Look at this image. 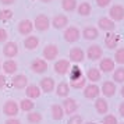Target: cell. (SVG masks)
<instances>
[{
  "label": "cell",
  "mask_w": 124,
  "mask_h": 124,
  "mask_svg": "<svg viewBox=\"0 0 124 124\" xmlns=\"http://www.w3.org/2000/svg\"><path fill=\"white\" fill-rule=\"evenodd\" d=\"M50 25H53V28H56V29L67 28V25H68L67 16H64V14H57V16H54V17L52 18Z\"/></svg>",
  "instance_id": "cell-12"
},
{
  "label": "cell",
  "mask_w": 124,
  "mask_h": 124,
  "mask_svg": "<svg viewBox=\"0 0 124 124\" xmlns=\"http://www.w3.org/2000/svg\"><path fill=\"white\" fill-rule=\"evenodd\" d=\"M67 74H70V79H71V81H75V79L84 77V75H82V70H81L77 64L73 66V67H70V70H68Z\"/></svg>",
  "instance_id": "cell-32"
},
{
  "label": "cell",
  "mask_w": 124,
  "mask_h": 124,
  "mask_svg": "<svg viewBox=\"0 0 124 124\" xmlns=\"http://www.w3.org/2000/svg\"><path fill=\"white\" fill-rule=\"evenodd\" d=\"M109 16H110V20H113L114 23L116 21H123L124 20V6L121 4H114V6L110 7L109 10Z\"/></svg>",
  "instance_id": "cell-5"
},
{
  "label": "cell",
  "mask_w": 124,
  "mask_h": 124,
  "mask_svg": "<svg viewBox=\"0 0 124 124\" xmlns=\"http://www.w3.org/2000/svg\"><path fill=\"white\" fill-rule=\"evenodd\" d=\"M32 23H34V28H36L38 31H40V32H45V31H47V29L50 28V20H49V17L45 16V14L36 16Z\"/></svg>",
  "instance_id": "cell-1"
},
{
  "label": "cell",
  "mask_w": 124,
  "mask_h": 124,
  "mask_svg": "<svg viewBox=\"0 0 124 124\" xmlns=\"http://www.w3.org/2000/svg\"><path fill=\"white\" fill-rule=\"evenodd\" d=\"M25 93H27V98H28V99H38V98H40V95H42V91H40V88L38 85L31 84L25 88Z\"/></svg>",
  "instance_id": "cell-23"
},
{
  "label": "cell",
  "mask_w": 124,
  "mask_h": 124,
  "mask_svg": "<svg viewBox=\"0 0 124 124\" xmlns=\"http://www.w3.org/2000/svg\"><path fill=\"white\" fill-rule=\"evenodd\" d=\"M118 113H120V116L124 118V102L120 103V106H118Z\"/></svg>",
  "instance_id": "cell-45"
},
{
  "label": "cell",
  "mask_w": 124,
  "mask_h": 124,
  "mask_svg": "<svg viewBox=\"0 0 124 124\" xmlns=\"http://www.w3.org/2000/svg\"><path fill=\"white\" fill-rule=\"evenodd\" d=\"M95 110L99 114H107L109 112V103L105 98H96L95 99Z\"/></svg>",
  "instance_id": "cell-21"
},
{
  "label": "cell",
  "mask_w": 124,
  "mask_h": 124,
  "mask_svg": "<svg viewBox=\"0 0 124 124\" xmlns=\"http://www.w3.org/2000/svg\"><path fill=\"white\" fill-rule=\"evenodd\" d=\"M113 82H118V84H123L124 82V67L121 66V67L116 68L114 71H113Z\"/></svg>",
  "instance_id": "cell-34"
},
{
  "label": "cell",
  "mask_w": 124,
  "mask_h": 124,
  "mask_svg": "<svg viewBox=\"0 0 124 124\" xmlns=\"http://www.w3.org/2000/svg\"><path fill=\"white\" fill-rule=\"evenodd\" d=\"M40 1H43V3H50L52 0H40Z\"/></svg>",
  "instance_id": "cell-47"
},
{
  "label": "cell",
  "mask_w": 124,
  "mask_h": 124,
  "mask_svg": "<svg viewBox=\"0 0 124 124\" xmlns=\"http://www.w3.org/2000/svg\"><path fill=\"white\" fill-rule=\"evenodd\" d=\"M77 0H62V7L64 11L71 13L74 10H77Z\"/></svg>",
  "instance_id": "cell-33"
},
{
  "label": "cell",
  "mask_w": 124,
  "mask_h": 124,
  "mask_svg": "<svg viewBox=\"0 0 124 124\" xmlns=\"http://www.w3.org/2000/svg\"><path fill=\"white\" fill-rule=\"evenodd\" d=\"M68 62L73 63H82L85 60V52L81 47H73L68 53Z\"/></svg>",
  "instance_id": "cell-13"
},
{
  "label": "cell",
  "mask_w": 124,
  "mask_h": 124,
  "mask_svg": "<svg viewBox=\"0 0 124 124\" xmlns=\"http://www.w3.org/2000/svg\"><path fill=\"white\" fill-rule=\"evenodd\" d=\"M63 110H64V114H68V116H73L74 113L77 112V109H78V103L77 101L74 99V98H64V101H63Z\"/></svg>",
  "instance_id": "cell-4"
},
{
  "label": "cell",
  "mask_w": 124,
  "mask_h": 124,
  "mask_svg": "<svg viewBox=\"0 0 124 124\" xmlns=\"http://www.w3.org/2000/svg\"><path fill=\"white\" fill-rule=\"evenodd\" d=\"M110 3H112V0H96V4H98L99 7H102V8L107 7Z\"/></svg>",
  "instance_id": "cell-41"
},
{
  "label": "cell",
  "mask_w": 124,
  "mask_h": 124,
  "mask_svg": "<svg viewBox=\"0 0 124 124\" xmlns=\"http://www.w3.org/2000/svg\"><path fill=\"white\" fill-rule=\"evenodd\" d=\"M99 36V29L96 27H86L82 31V38L86 40H93Z\"/></svg>",
  "instance_id": "cell-25"
},
{
  "label": "cell",
  "mask_w": 124,
  "mask_h": 124,
  "mask_svg": "<svg viewBox=\"0 0 124 124\" xmlns=\"http://www.w3.org/2000/svg\"><path fill=\"white\" fill-rule=\"evenodd\" d=\"M50 113H52V118H53V120H56V121H60V120L64 117V110H63L62 105H57V103L52 105Z\"/></svg>",
  "instance_id": "cell-26"
},
{
  "label": "cell",
  "mask_w": 124,
  "mask_h": 124,
  "mask_svg": "<svg viewBox=\"0 0 124 124\" xmlns=\"http://www.w3.org/2000/svg\"><path fill=\"white\" fill-rule=\"evenodd\" d=\"M70 93V85L66 81H62L60 84L56 86V95L59 98H67Z\"/></svg>",
  "instance_id": "cell-27"
},
{
  "label": "cell",
  "mask_w": 124,
  "mask_h": 124,
  "mask_svg": "<svg viewBox=\"0 0 124 124\" xmlns=\"http://www.w3.org/2000/svg\"><path fill=\"white\" fill-rule=\"evenodd\" d=\"M7 39H8V32H7L6 29L0 28V43L7 42Z\"/></svg>",
  "instance_id": "cell-40"
},
{
  "label": "cell",
  "mask_w": 124,
  "mask_h": 124,
  "mask_svg": "<svg viewBox=\"0 0 124 124\" xmlns=\"http://www.w3.org/2000/svg\"><path fill=\"white\" fill-rule=\"evenodd\" d=\"M31 70L35 74H43L47 70V62L45 59H34L31 62Z\"/></svg>",
  "instance_id": "cell-7"
},
{
  "label": "cell",
  "mask_w": 124,
  "mask_h": 124,
  "mask_svg": "<svg viewBox=\"0 0 124 124\" xmlns=\"http://www.w3.org/2000/svg\"><path fill=\"white\" fill-rule=\"evenodd\" d=\"M101 71H99V68H95V67H92L89 68L88 71H86V77L85 78L88 79V81H91L92 84H95V82H98L99 79H101Z\"/></svg>",
  "instance_id": "cell-29"
},
{
  "label": "cell",
  "mask_w": 124,
  "mask_h": 124,
  "mask_svg": "<svg viewBox=\"0 0 124 124\" xmlns=\"http://www.w3.org/2000/svg\"><path fill=\"white\" fill-rule=\"evenodd\" d=\"M121 124H124V123H121Z\"/></svg>",
  "instance_id": "cell-50"
},
{
  "label": "cell",
  "mask_w": 124,
  "mask_h": 124,
  "mask_svg": "<svg viewBox=\"0 0 124 124\" xmlns=\"http://www.w3.org/2000/svg\"><path fill=\"white\" fill-rule=\"evenodd\" d=\"M17 0H0V3L1 4H4V6H11V4H14Z\"/></svg>",
  "instance_id": "cell-44"
},
{
  "label": "cell",
  "mask_w": 124,
  "mask_h": 124,
  "mask_svg": "<svg viewBox=\"0 0 124 124\" xmlns=\"http://www.w3.org/2000/svg\"><path fill=\"white\" fill-rule=\"evenodd\" d=\"M6 82H7V78H6V75H3V74H0V89H3V88L6 86Z\"/></svg>",
  "instance_id": "cell-43"
},
{
  "label": "cell",
  "mask_w": 124,
  "mask_h": 124,
  "mask_svg": "<svg viewBox=\"0 0 124 124\" xmlns=\"http://www.w3.org/2000/svg\"><path fill=\"white\" fill-rule=\"evenodd\" d=\"M67 124H84V120L78 114H73V116H70Z\"/></svg>",
  "instance_id": "cell-39"
},
{
  "label": "cell",
  "mask_w": 124,
  "mask_h": 124,
  "mask_svg": "<svg viewBox=\"0 0 124 124\" xmlns=\"http://www.w3.org/2000/svg\"><path fill=\"white\" fill-rule=\"evenodd\" d=\"M39 88L42 92H45V93H50L54 91L56 88V84H54V79L52 78V77H45V78L40 79V84H39Z\"/></svg>",
  "instance_id": "cell-14"
},
{
  "label": "cell",
  "mask_w": 124,
  "mask_h": 124,
  "mask_svg": "<svg viewBox=\"0 0 124 124\" xmlns=\"http://www.w3.org/2000/svg\"><path fill=\"white\" fill-rule=\"evenodd\" d=\"M98 27H99V29L105 31V32H113L116 29V24L109 17H101L99 21H98Z\"/></svg>",
  "instance_id": "cell-10"
},
{
  "label": "cell",
  "mask_w": 124,
  "mask_h": 124,
  "mask_svg": "<svg viewBox=\"0 0 124 124\" xmlns=\"http://www.w3.org/2000/svg\"><path fill=\"white\" fill-rule=\"evenodd\" d=\"M120 93H121V96L124 98V85L121 86V89H120Z\"/></svg>",
  "instance_id": "cell-46"
},
{
  "label": "cell",
  "mask_w": 124,
  "mask_h": 124,
  "mask_svg": "<svg viewBox=\"0 0 124 124\" xmlns=\"http://www.w3.org/2000/svg\"><path fill=\"white\" fill-rule=\"evenodd\" d=\"M64 40L68 42V43H74V42H77V40L81 38V31H79L77 27H67L66 31H64Z\"/></svg>",
  "instance_id": "cell-2"
},
{
  "label": "cell",
  "mask_w": 124,
  "mask_h": 124,
  "mask_svg": "<svg viewBox=\"0 0 124 124\" xmlns=\"http://www.w3.org/2000/svg\"><path fill=\"white\" fill-rule=\"evenodd\" d=\"M85 85H86V78H85V77H81V78L70 82V86L74 88V89H84Z\"/></svg>",
  "instance_id": "cell-35"
},
{
  "label": "cell",
  "mask_w": 124,
  "mask_h": 124,
  "mask_svg": "<svg viewBox=\"0 0 124 124\" xmlns=\"http://www.w3.org/2000/svg\"><path fill=\"white\" fill-rule=\"evenodd\" d=\"M102 124H118V121L114 114H106L102 120Z\"/></svg>",
  "instance_id": "cell-38"
},
{
  "label": "cell",
  "mask_w": 124,
  "mask_h": 124,
  "mask_svg": "<svg viewBox=\"0 0 124 124\" xmlns=\"http://www.w3.org/2000/svg\"><path fill=\"white\" fill-rule=\"evenodd\" d=\"M0 70H1V63H0Z\"/></svg>",
  "instance_id": "cell-49"
},
{
  "label": "cell",
  "mask_w": 124,
  "mask_h": 124,
  "mask_svg": "<svg viewBox=\"0 0 124 124\" xmlns=\"http://www.w3.org/2000/svg\"><path fill=\"white\" fill-rule=\"evenodd\" d=\"M114 63L124 66V47H120L114 53Z\"/></svg>",
  "instance_id": "cell-36"
},
{
  "label": "cell",
  "mask_w": 124,
  "mask_h": 124,
  "mask_svg": "<svg viewBox=\"0 0 124 124\" xmlns=\"http://www.w3.org/2000/svg\"><path fill=\"white\" fill-rule=\"evenodd\" d=\"M38 46H39V38L35 35H29L24 39V47L27 50H35Z\"/></svg>",
  "instance_id": "cell-22"
},
{
  "label": "cell",
  "mask_w": 124,
  "mask_h": 124,
  "mask_svg": "<svg viewBox=\"0 0 124 124\" xmlns=\"http://www.w3.org/2000/svg\"><path fill=\"white\" fill-rule=\"evenodd\" d=\"M13 18V11L11 10H0V21H10Z\"/></svg>",
  "instance_id": "cell-37"
},
{
  "label": "cell",
  "mask_w": 124,
  "mask_h": 124,
  "mask_svg": "<svg viewBox=\"0 0 124 124\" xmlns=\"http://www.w3.org/2000/svg\"><path fill=\"white\" fill-rule=\"evenodd\" d=\"M1 68H3V71H4L6 74H8V75H13V74H14V73L18 70V64H17V62H16V60L8 59V60H6V62L3 63Z\"/></svg>",
  "instance_id": "cell-24"
},
{
  "label": "cell",
  "mask_w": 124,
  "mask_h": 124,
  "mask_svg": "<svg viewBox=\"0 0 124 124\" xmlns=\"http://www.w3.org/2000/svg\"><path fill=\"white\" fill-rule=\"evenodd\" d=\"M118 40H120V36L114 32H107V35L105 36V45H106L107 49H116L118 45Z\"/></svg>",
  "instance_id": "cell-18"
},
{
  "label": "cell",
  "mask_w": 124,
  "mask_h": 124,
  "mask_svg": "<svg viewBox=\"0 0 124 124\" xmlns=\"http://www.w3.org/2000/svg\"><path fill=\"white\" fill-rule=\"evenodd\" d=\"M4 124H21V121H20L18 118H16V117H8Z\"/></svg>",
  "instance_id": "cell-42"
},
{
  "label": "cell",
  "mask_w": 124,
  "mask_h": 124,
  "mask_svg": "<svg viewBox=\"0 0 124 124\" xmlns=\"http://www.w3.org/2000/svg\"><path fill=\"white\" fill-rule=\"evenodd\" d=\"M77 11L81 17H88L91 13H92V7L88 1H82L79 6H77Z\"/></svg>",
  "instance_id": "cell-30"
},
{
  "label": "cell",
  "mask_w": 124,
  "mask_h": 124,
  "mask_svg": "<svg viewBox=\"0 0 124 124\" xmlns=\"http://www.w3.org/2000/svg\"><path fill=\"white\" fill-rule=\"evenodd\" d=\"M101 95V88L96 84H88L84 86V96L86 99H96Z\"/></svg>",
  "instance_id": "cell-6"
},
{
  "label": "cell",
  "mask_w": 124,
  "mask_h": 124,
  "mask_svg": "<svg viewBox=\"0 0 124 124\" xmlns=\"http://www.w3.org/2000/svg\"><path fill=\"white\" fill-rule=\"evenodd\" d=\"M116 82H113V81H105L103 85L101 86V92L103 93V96H106V98H112V96L116 95Z\"/></svg>",
  "instance_id": "cell-15"
},
{
  "label": "cell",
  "mask_w": 124,
  "mask_h": 124,
  "mask_svg": "<svg viewBox=\"0 0 124 124\" xmlns=\"http://www.w3.org/2000/svg\"><path fill=\"white\" fill-rule=\"evenodd\" d=\"M103 54V50H102V47L99 45H91L88 47V50H86V57L92 60V62H95V60H99Z\"/></svg>",
  "instance_id": "cell-16"
},
{
  "label": "cell",
  "mask_w": 124,
  "mask_h": 124,
  "mask_svg": "<svg viewBox=\"0 0 124 124\" xmlns=\"http://www.w3.org/2000/svg\"><path fill=\"white\" fill-rule=\"evenodd\" d=\"M3 54L8 59H13L18 54V46L16 42H6V45L3 47Z\"/></svg>",
  "instance_id": "cell-17"
},
{
  "label": "cell",
  "mask_w": 124,
  "mask_h": 124,
  "mask_svg": "<svg viewBox=\"0 0 124 124\" xmlns=\"http://www.w3.org/2000/svg\"><path fill=\"white\" fill-rule=\"evenodd\" d=\"M43 57H45L46 62H49V60H54L57 56H59V47H57L54 43H49V45L45 46V49H43Z\"/></svg>",
  "instance_id": "cell-9"
},
{
  "label": "cell",
  "mask_w": 124,
  "mask_h": 124,
  "mask_svg": "<svg viewBox=\"0 0 124 124\" xmlns=\"http://www.w3.org/2000/svg\"><path fill=\"white\" fill-rule=\"evenodd\" d=\"M70 67H71L70 62H68V60H64V59H62V60H59V62L54 63L53 70H54V73H56L57 75H66V74L68 73Z\"/></svg>",
  "instance_id": "cell-11"
},
{
  "label": "cell",
  "mask_w": 124,
  "mask_h": 124,
  "mask_svg": "<svg viewBox=\"0 0 124 124\" xmlns=\"http://www.w3.org/2000/svg\"><path fill=\"white\" fill-rule=\"evenodd\" d=\"M20 112V107H18V103L13 99H8L6 101L4 106H3V113L6 114L7 117H16Z\"/></svg>",
  "instance_id": "cell-3"
},
{
  "label": "cell",
  "mask_w": 124,
  "mask_h": 124,
  "mask_svg": "<svg viewBox=\"0 0 124 124\" xmlns=\"http://www.w3.org/2000/svg\"><path fill=\"white\" fill-rule=\"evenodd\" d=\"M27 120H28L29 124H40L43 117L39 112H29L28 116H27Z\"/></svg>",
  "instance_id": "cell-31"
},
{
  "label": "cell",
  "mask_w": 124,
  "mask_h": 124,
  "mask_svg": "<svg viewBox=\"0 0 124 124\" xmlns=\"http://www.w3.org/2000/svg\"><path fill=\"white\" fill-rule=\"evenodd\" d=\"M18 107H20V110H23V112H25V113H29V112H32V110L35 109V103L32 102V99L24 98V99L20 101Z\"/></svg>",
  "instance_id": "cell-28"
},
{
  "label": "cell",
  "mask_w": 124,
  "mask_h": 124,
  "mask_svg": "<svg viewBox=\"0 0 124 124\" xmlns=\"http://www.w3.org/2000/svg\"><path fill=\"white\" fill-rule=\"evenodd\" d=\"M34 31V23L31 20H21L18 23V32L21 35H29Z\"/></svg>",
  "instance_id": "cell-19"
},
{
  "label": "cell",
  "mask_w": 124,
  "mask_h": 124,
  "mask_svg": "<svg viewBox=\"0 0 124 124\" xmlns=\"http://www.w3.org/2000/svg\"><path fill=\"white\" fill-rule=\"evenodd\" d=\"M114 70V60L110 57H105L99 62V71L103 73H112Z\"/></svg>",
  "instance_id": "cell-20"
},
{
  "label": "cell",
  "mask_w": 124,
  "mask_h": 124,
  "mask_svg": "<svg viewBox=\"0 0 124 124\" xmlns=\"http://www.w3.org/2000/svg\"><path fill=\"white\" fill-rule=\"evenodd\" d=\"M28 85V77L24 74H17L11 78V86H14L16 89H25Z\"/></svg>",
  "instance_id": "cell-8"
},
{
  "label": "cell",
  "mask_w": 124,
  "mask_h": 124,
  "mask_svg": "<svg viewBox=\"0 0 124 124\" xmlns=\"http://www.w3.org/2000/svg\"><path fill=\"white\" fill-rule=\"evenodd\" d=\"M84 124H96V123H93V121H88V123H84Z\"/></svg>",
  "instance_id": "cell-48"
}]
</instances>
